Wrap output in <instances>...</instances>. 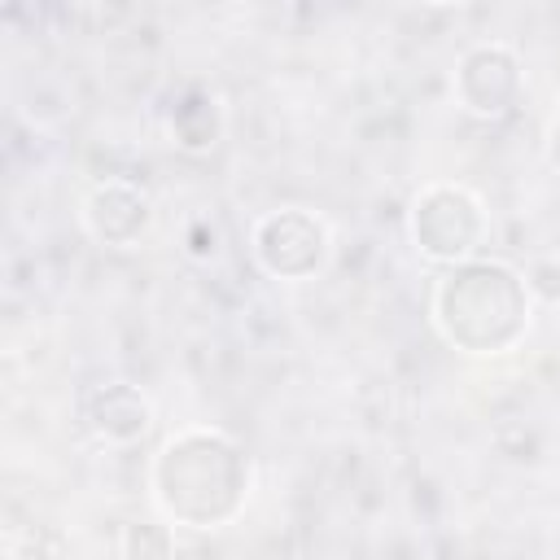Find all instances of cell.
Here are the masks:
<instances>
[{"label": "cell", "instance_id": "1", "mask_svg": "<svg viewBox=\"0 0 560 560\" xmlns=\"http://www.w3.org/2000/svg\"><path fill=\"white\" fill-rule=\"evenodd\" d=\"M249 494L245 451L214 429H184L162 442L153 459V499L166 521L192 529L228 525Z\"/></svg>", "mask_w": 560, "mask_h": 560}, {"label": "cell", "instance_id": "2", "mask_svg": "<svg viewBox=\"0 0 560 560\" xmlns=\"http://www.w3.org/2000/svg\"><path fill=\"white\" fill-rule=\"evenodd\" d=\"M486 311L512 332H529V289L525 276H516L503 262H459L438 280L433 293V324L451 346L464 354H503V341Z\"/></svg>", "mask_w": 560, "mask_h": 560}, {"label": "cell", "instance_id": "3", "mask_svg": "<svg viewBox=\"0 0 560 560\" xmlns=\"http://www.w3.org/2000/svg\"><path fill=\"white\" fill-rule=\"evenodd\" d=\"M486 236L481 201L459 184H429L411 206V241L424 258L464 262Z\"/></svg>", "mask_w": 560, "mask_h": 560}, {"label": "cell", "instance_id": "4", "mask_svg": "<svg viewBox=\"0 0 560 560\" xmlns=\"http://www.w3.org/2000/svg\"><path fill=\"white\" fill-rule=\"evenodd\" d=\"M254 254L271 276L306 280V276L324 271V262L332 254V241H328V228H324L319 214H311L302 206H284V210H271L267 219H258Z\"/></svg>", "mask_w": 560, "mask_h": 560}, {"label": "cell", "instance_id": "5", "mask_svg": "<svg viewBox=\"0 0 560 560\" xmlns=\"http://www.w3.org/2000/svg\"><path fill=\"white\" fill-rule=\"evenodd\" d=\"M455 96L477 118H503L521 101V66L503 44H477L459 57Z\"/></svg>", "mask_w": 560, "mask_h": 560}, {"label": "cell", "instance_id": "6", "mask_svg": "<svg viewBox=\"0 0 560 560\" xmlns=\"http://www.w3.org/2000/svg\"><path fill=\"white\" fill-rule=\"evenodd\" d=\"M83 223L101 245L131 249L144 241V232L153 223V206L140 188H131L122 179H105L83 197Z\"/></svg>", "mask_w": 560, "mask_h": 560}, {"label": "cell", "instance_id": "7", "mask_svg": "<svg viewBox=\"0 0 560 560\" xmlns=\"http://www.w3.org/2000/svg\"><path fill=\"white\" fill-rule=\"evenodd\" d=\"M88 420L105 442H136L153 424V407L136 385L109 381L88 398Z\"/></svg>", "mask_w": 560, "mask_h": 560}, {"label": "cell", "instance_id": "8", "mask_svg": "<svg viewBox=\"0 0 560 560\" xmlns=\"http://www.w3.org/2000/svg\"><path fill=\"white\" fill-rule=\"evenodd\" d=\"M171 131H175V144L188 149V153H201L219 140V101L214 96H184L171 114Z\"/></svg>", "mask_w": 560, "mask_h": 560}, {"label": "cell", "instance_id": "9", "mask_svg": "<svg viewBox=\"0 0 560 560\" xmlns=\"http://www.w3.org/2000/svg\"><path fill=\"white\" fill-rule=\"evenodd\" d=\"M122 560H171V525L162 521H127L118 534Z\"/></svg>", "mask_w": 560, "mask_h": 560}, {"label": "cell", "instance_id": "10", "mask_svg": "<svg viewBox=\"0 0 560 560\" xmlns=\"http://www.w3.org/2000/svg\"><path fill=\"white\" fill-rule=\"evenodd\" d=\"M525 289H529V298L556 306V302H560V254L534 258V262L525 267Z\"/></svg>", "mask_w": 560, "mask_h": 560}, {"label": "cell", "instance_id": "11", "mask_svg": "<svg viewBox=\"0 0 560 560\" xmlns=\"http://www.w3.org/2000/svg\"><path fill=\"white\" fill-rule=\"evenodd\" d=\"M184 241H188V254H192V258H214V254H219V232H214L210 219H192Z\"/></svg>", "mask_w": 560, "mask_h": 560}, {"label": "cell", "instance_id": "12", "mask_svg": "<svg viewBox=\"0 0 560 560\" xmlns=\"http://www.w3.org/2000/svg\"><path fill=\"white\" fill-rule=\"evenodd\" d=\"M547 162H551V166L560 171V122H556V127L547 131Z\"/></svg>", "mask_w": 560, "mask_h": 560}, {"label": "cell", "instance_id": "13", "mask_svg": "<svg viewBox=\"0 0 560 560\" xmlns=\"http://www.w3.org/2000/svg\"><path fill=\"white\" fill-rule=\"evenodd\" d=\"M556 105H560V96H556Z\"/></svg>", "mask_w": 560, "mask_h": 560}]
</instances>
